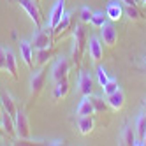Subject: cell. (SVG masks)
I'll list each match as a JSON object with an SVG mask.
<instances>
[{
    "label": "cell",
    "instance_id": "cell-4",
    "mask_svg": "<svg viewBox=\"0 0 146 146\" xmlns=\"http://www.w3.org/2000/svg\"><path fill=\"white\" fill-rule=\"evenodd\" d=\"M69 70H70V62L65 56H60L53 64V67H51V81L55 85L60 81H65L69 78Z\"/></svg>",
    "mask_w": 146,
    "mask_h": 146
},
{
    "label": "cell",
    "instance_id": "cell-33",
    "mask_svg": "<svg viewBox=\"0 0 146 146\" xmlns=\"http://www.w3.org/2000/svg\"><path fill=\"white\" fill-rule=\"evenodd\" d=\"M143 108L146 109V97H144V100H143Z\"/></svg>",
    "mask_w": 146,
    "mask_h": 146
},
{
    "label": "cell",
    "instance_id": "cell-8",
    "mask_svg": "<svg viewBox=\"0 0 146 146\" xmlns=\"http://www.w3.org/2000/svg\"><path fill=\"white\" fill-rule=\"evenodd\" d=\"M100 40L106 46H109V48H113V46H116V42H118V32H116V28H114V25L113 23H104L100 28Z\"/></svg>",
    "mask_w": 146,
    "mask_h": 146
},
{
    "label": "cell",
    "instance_id": "cell-13",
    "mask_svg": "<svg viewBox=\"0 0 146 146\" xmlns=\"http://www.w3.org/2000/svg\"><path fill=\"white\" fill-rule=\"evenodd\" d=\"M135 139H137V135H135V130L130 127L129 123L123 125V129L118 135V143L123 144V146H134L135 144Z\"/></svg>",
    "mask_w": 146,
    "mask_h": 146
},
{
    "label": "cell",
    "instance_id": "cell-16",
    "mask_svg": "<svg viewBox=\"0 0 146 146\" xmlns=\"http://www.w3.org/2000/svg\"><path fill=\"white\" fill-rule=\"evenodd\" d=\"M108 99V106L113 109V111H120L123 106H125V93L121 92V88H118L114 93L106 97Z\"/></svg>",
    "mask_w": 146,
    "mask_h": 146
},
{
    "label": "cell",
    "instance_id": "cell-32",
    "mask_svg": "<svg viewBox=\"0 0 146 146\" xmlns=\"http://www.w3.org/2000/svg\"><path fill=\"white\" fill-rule=\"evenodd\" d=\"M2 135H5V132H4V129H2V125H0V137H2Z\"/></svg>",
    "mask_w": 146,
    "mask_h": 146
},
{
    "label": "cell",
    "instance_id": "cell-24",
    "mask_svg": "<svg viewBox=\"0 0 146 146\" xmlns=\"http://www.w3.org/2000/svg\"><path fill=\"white\" fill-rule=\"evenodd\" d=\"M90 100L93 104V109H95V113H106L108 111V100H104L102 97L99 95H90Z\"/></svg>",
    "mask_w": 146,
    "mask_h": 146
},
{
    "label": "cell",
    "instance_id": "cell-18",
    "mask_svg": "<svg viewBox=\"0 0 146 146\" xmlns=\"http://www.w3.org/2000/svg\"><path fill=\"white\" fill-rule=\"evenodd\" d=\"M78 130L83 135H88L93 129H95V121H93V116L88 114V116H78Z\"/></svg>",
    "mask_w": 146,
    "mask_h": 146
},
{
    "label": "cell",
    "instance_id": "cell-22",
    "mask_svg": "<svg viewBox=\"0 0 146 146\" xmlns=\"http://www.w3.org/2000/svg\"><path fill=\"white\" fill-rule=\"evenodd\" d=\"M69 81L65 79V81H60V83H56L55 85V88H53V99L55 100H60V99H64V97H67V93H69Z\"/></svg>",
    "mask_w": 146,
    "mask_h": 146
},
{
    "label": "cell",
    "instance_id": "cell-34",
    "mask_svg": "<svg viewBox=\"0 0 146 146\" xmlns=\"http://www.w3.org/2000/svg\"><path fill=\"white\" fill-rule=\"evenodd\" d=\"M143 144H146V134H144V137H143Z\"/></svg>",
    "mask_w": 146,
    "mask_h": 146
},
{
    "label": "cell",
    "instance_id": "cell-1",
    "mask_svg": "<svg viewBox=\"0 0 146 146\" xmlns=\"http://www.w3.org/2000/svg\"><path fill=\"white\" fill-rule=\"evenodd\" d=\"M88 44V37H86V30L83 25H76L72 28V62L76 65L81 64V58L86 51Z\"/></svg>",
    "mask_w": 146,
    "mask_h": 146
},
{
    "label": "cell",
    "instance_id": "cell-7",
    "mask_svg": "<svg viewBox=\"0 0 146 146\" xmlns=\"http://www.w3.org/2000/svg\"><path fill=\"white\" fill-rule=\"evenodd\" d=\"M32 48L34 49H42V48H48V46H51L53 44V37H51V32L48 28H44V27H39L35 32H34V35H32Z\"/></svg>",
    "mask_w": 146,
    "mask_h": 146
},
{
    "label": "cell",
    "instance_id": "cell-3",
    "mask_svg": "<svg viewBox=\"0 0 146 146\" xmlns=\"http://www.w3.org/2000/svg\"><path fill=\"white\" fill-rule=\"evenodd\" d=\"M65 14V0H56L55 5L51 7V11H49V16L48 19L44 21V28H49V32H53V30L56 28V25L62 21V18H64Z\"/></svg>",
    "mask_w": 146,
    "mask_h": 146
},
{
    "label": "cell",
    "instance_id": "cell-38",
    "mask_svg": "<svg viewBox=\"0 0 146 146\" xmlns=\"http://www.w3.org/2000/svg\"><path fill=\"white\" fill-rule=\"evenodd\" d=\"M144 65H146V58H144Z\"/></svg>",
    "mask_w": 146,
    "mask_h": 146
},
{
    "label": "cell",
    "instance_id": "cell-20",
    "mask_svg": "<svg viewBox=\"0 0 146 146\" xmlns=\"http://www.w3.org/2000/svg\"><path fill=\"white\" fill-rule=\"evenodd\" d=\"M34 55H35V64L37 65H46L51 60V55H53V44L48 46V48H42V49H35Z\"/></svg>",
    "mask_w": 146,
    "mask_h": 146
},
{
    "label": "cell",
    "instance_id": "cell-29",
    "mask_svg": "<svg viewBox=\"0 0 146 146\" xmlns=\"http://www.w3.org/2000/svg\"><path fill=\"white\" fill-rule=\"evenodd\" d=\"M109 79H111V78L108 76L106 69H104V67H97V81H99V85H100V86H104Z\"/></svg>",
    "mask_w": 146,
    "mask_h": 146
},
{
    "label": "cell",
    "instance_id": "cell-28",
    "mask_svg": "<svg viewBox=\"0 0 146 146\" xmlns=\"http://www.w3.org/2000/svg\"><path fill=\"white\" fill-rule=\"evenodd\" d=\"M92 16H93V11H92L88 5H83L79 9V18H81L83 23H90L92 21Z\"/></svg>",
    "mask_w": 146,
    "mask_h": 146
},
{
    "label": "cell",
    "instance_id": "cell-30",
    "mask_svg": "<svg viewBox=\"0 0 146 146\" xmlns=\"http://www.w3.org/2000/svg\"><path fill=\"white\" fill-rule=\"evenodd\" d=\"M121 2H123L125 5H137V4L134 2V0H121Z\"/></svg>",
    "mask_w": 146,
    "mask_h": 146
},
{
    "label": "cell",
    "instance_id": "cell-5",
    "mask_svg": "<svg viewBox=\"0 0 146 146\" xmlns=\"http://www.w3.org/2000/svg\"><path fill=\"white\" fill-rule=\"evenodd\" d=\"M14 127H16V139H30V123L27 113L21 108L14 114Z\"/></svg>",
    "mask_w": 146,
    "mask_h": 146
},
{
    "label": "cell",
    "instance_id": "cell-17",
    "mask_svg": "<svg viewBox=\"0 0 146 146\" xmlns=\"http://www.w3.org/2000/svg\"><path fill=\"white\" fill-rule=\"evenodd\" d=\"M5 72L9 76H11L13 79H18V64H16V56L11 49H5Z\"/></svg>",
    "mask_w": 146,
    "mask_h": 146
},
{
    "label": "cell",
    "instance_id": "cell-15",
    "mask_svg": "<svg viewBox=\"0 0 146 146\" xmlns=\"http://www.w3.org/2000/svg\"><path fill=\"white\" fill-rule=\"evenodd\" d=\"M70 27H72L70 14H69V13H65V14H64V18H62V21H60V23L56 25V28L53 30V42H55V40H58L60 37H64L67 30H70Z\"/></svg>",
    "mask_w": 146,
    "mask_h": 146
},
{
    "label": "cell",
    "instance_id": "cell-2",
    "mask_svg": "<svg viewBox=\"0 0 146 146\" xmlns=\"http://www.w3.org/2000/svg\"><path fill=\"white\" fill-rule=\"evenodd\" d=\"M46 76H48V70L46 69H39L35 72L30 74V81H28V88H30V100H37V97L40 95V92L44 88V83H46Z\"/></svg>",
    "mask_w": 146,
    "mask_h": 146
},
{
    "label": "cell",
    "instance_id": "cell-27",
    "mask_svg": "<svg viewBox=\"0 0 146 146\" xmlns=\"http://www.w3.org/2000/svg\"><path fill=\"white\" fill-rule=\"evenodd\" d=\"M106 14H104V13H100V11H97V13H93V16H92V25L93 27H95V28H100L104 23H106Z\"/></svg>",
    "mask_w": 146,
    "mask_h": 146
},
{
    "label": "cell",
    "instance_id": "cell-31",
    "mask_svg": "<svg viewBox=\"0 0 146 146\" xmlns=\"http://www.w3.org/2000/svg\"><path fill=\"white\" fill-rule=\"evenodd\" d=\"M34 2L37 4V7H39V9H40V7H42V2H40V0H34ZM40 11H42V9H40Z\"/></svg>",
    "mask_w": 146,
    "mask_h": 146
},
{
    "label": "cell",
    "instance_id": "cell-25",
    "mask_svg": "<svg viewBox=\"0 0 146 146\" xmlns=\"http://www.w3.org/2000/svg\"><path fill=\"white\" fill-rule=\"evenodd\" d=\"M123 11H125V14L129 16L130 21H141V19H143V14L137 9V5H125Z\"/></svg>",
    "mask_w": 146,
    "mask_h": 146
},
{
    "label": "cell",
    "instance_id": "cell-35",
    "mask_svg": "<svg viewBox=\"0 0 146 146\" xmlns=\"http://www.w3.org/2000/svg\"><path fill=\"white\" fill-rule=\"evenodd\" d=\"M0 114H2V104H0Z\"/></svg>",
    "mask_w": 146,
    "mask_h": 146
},
{
    "label": "cell",
    "instance_id": "cell-19",
    "mask_svg": "<svg viewBox=\"0 0 146 146\" xmlns=\"http://www.w3.org/2000/svg\"><path fill=\"white\" fill-rule=\"evenodd\" d=\"M93 113H95V109H93L90 95H83V99L79 100L78 108H76V114L78 116H88V114H93Z\"/></svg>",
    "mask_w": 146,
    "mask_h": 146
},
{
    "label": "cell",
    "instance_id": "cell-6",
    "mask_svg": "<svg viewBox=\"0 0 146 146\" xmlns=\"http://www.w3.org/2000/svg\"><path fill=\"white\" fill-rule=\"evenodd\" d=\"M18 4L21 5L25 9V13L30 16V19L34 21V25L39 28L44 25V18H42V11L37 7V4L34 2V0H18Z\"/></svg>",
    "mask_w": 146,
    "mask_h": 146
},
{
    "label": "cell",
    "instance_id": "cell-14",
    "mask_svg": "<svg viewBox=\"0 0 146 146\" xmlns=\"http://www.w3.org/2000/svg\"><path fill=\"white\" fill-rule=\"evenodd\" d=\"M0 125H2L5 135L16 137V127H14V116L13 114H9L7 111H2V114H0Z\"/></svg>",
    "mask_w": 146,
    "mask_h": 146
},
{
    "label": "cell",
    "instance_id": "cell-23",
    "mask_svg": "<svg viewBox=\"0 0 146 146\" xmlns=\"http://www.w3.org/2000/svg\"><path fill=\"white\" fill-rule=\"evenodd\" d=\"M134 130H135V135H137V139L143 141L144 134H146V114H139V116L135 118Z\"/></svg>",
    "mask_w": 146,
    "mask_h": 146
},
{
    "label": "cell",
    "instance_id": "cell-11",
    "mask_svg": "<svg viewBox=\"0 0 146 146\" xmlns=\"http://www.w3.org/2000/svg\"><path fill=\"white\" fill-rule=\"evenodd\" d=\"M34 51L35 49L32 48V42H28V40H21L19 42V55H21L25 65L30 70H34Z\"/></svg>",
    "mask_w": 146,
    "mask_h": 146
},
{
    "label": "cell",
    "instance_id": "cell-37",
    "mask_svg": "<svg viewBox=\"0 0 146 146\" xmlns=\"http://www.w3.org/2000/svg\"><path fill=\"white\" fill-rule=\"evenodd\" d=\"M141 2H143V4H144V5H146V0H141Z\"/></svg>",
    "mask_w": 146,
    "mask_h": 146
},
{
    "label": "cell",
    "instance_id": "cell-12",
    "mask_svg": "<svg viewBox=\"0 0 146 146\" xmlns=\"http://www.w3.org/2000/svg\"><path fill=\"white\" fill-rule=\"evenodd\" d=\"M123 14H125V11H123L121 0H113V2L108 4V7H106V16L111 19V21H120Z\"/></svg>",
    "mask_w": 146,
    "mask_h": 146
},
{
    "label": "cell",
    "instance_id": "cell-9",
    "mask_svg": "<svg viewBox=\"0 0 146 146\" xmlns=\"http://www.w3.org/2000/svg\"><path fill=\"white\" fill-rule=\"evenodd\" d=\"M86 49L90 53V58L95 62H100L102 56H104V46H102V40L100 37H90L88 39V44H86Z\"/></svg>",
    "mask_w": 146,
    "mask_h": 146
},
{
    "label": "cell",
    "instance_id": "cell-26",
    "mask_svg": "<svg viewBox=\"0 0 146 146\" xmlns=\"http://www.w3.org/2000/svg\"><path fill=\"white\" fill-rule=\"evenodd\" d=\"M118 88H120V86H118V81L114 79V78H111V79L106 83V85L102 86V92H104V95L108 97V95H111V93H114Z\"/></svg>",
    "mask_w": 146,
    "mask_h": 146
},
{
    "label": "cell",
    "instance_id": "cell-10",
    "mask_svg": "<svg viewBox=\"0 0 146 146\" xmlns=\"http://www.w3.org/2000/svg\"><path fill=\"white\" fill-rule=\"evenodd\" d=\"M78 90L81 95H92L93 92V79L86 70H79L78 76Z\"/></svg>",
    "mask_w": 146,
    "mask_h": 146
},
{
    "label": "cell",
    "instance_id": "cell-21",
    "mask_svg": "<svg viewBox=\"0 0 146 146\" xmlns=\"http://www.w3.org/2000/svg\"><path fill=\"white\" fill-rule=\"evenodd\" d=\"M0 104H2V111H7L9 114H16V111H18V106H16V102H14V99L9 95V93L5 92V93H0Z\"/></svg>",
    "mask_w": 146,
    "mask_h": 146
},
{
    "label": "cell",
    "instance_id": "cell-36",
    "mask_svg": "<svg viewBox=\"0 0 146 146\" xmlns=\"http://www.w3.org/2000/svg\"><path fill=\"white\" fill-rule=\"evenodd\" d=\"M134 2H135V4H139V2H141V0H134Z\"/></svg>",
    "mask_w": 146,
    "mask_h": 146
}]
</instances>
